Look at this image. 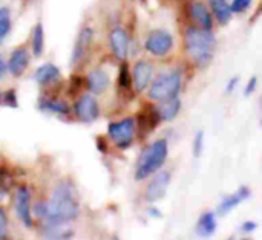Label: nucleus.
<instances>
[{"mask_svg":"<svg viewBox=\"0 0 262 240\" xmlns=\"http://www.w3.org/2000/svg\"><path fill=\"white\" fill-rule=\"evenodd\" d=\"M78 214L80 205L75 187L68 181L58 182L48 202V214L45 218V222L71 224L78 218Z\"/></svg>","mask_w":262,"mask_h":240,"instance_id":"nucleus-1","label":"nucleus"},{"mask_svg":"<svg viewBox=\"0 0 262 240\" xmlns=\"http://www.w3.org/2000/svg\"><path fill=\"white\" fill-rule=\"evenodd\" d=\"M184 44L187 55L200 67L210 64L213 58V51L216 40L210 31L203 28H187L184 32Z\"/></svg>","mask_w":262,"mask_h":240,"instance_id":"nucleus-2","label":"nucleus"},{"mask_svg":"<svg viewBox=\"0 0 262 240\" xmlns=\"http://www.w3.org/2000/svg\"><path fill=\"white\" fill-rule=\"evenodd\" d=\"M169 153L167 141L166 139H158L154 144H150L140 156L137 170H135V179L143 181L154 173H157L166 162Z\"/></svg>","mask_w":262,"mask_h":240,"instance_id":"nucleus-3","label":"nucleus"},{"mask_svg":"<svg viewBox=\"0 0 262 240\" xmlns=\"http://www.w3.org/2000/svg\"><path fill=\"white\" fill-rule=\"evenodd\" d=\"M181 89V74L173 70L160 75L149 89V98L154 101H164L178 95Z\"/></svg>","mask_w":262,"mask_h":240,"instance_id":"nucleus-4","label":"nucleus"},{"mask_svg":"<svg viewBox=\"0 0 262 240\" xmlns=\"http://www.w3.org/2000/svg\"><path fill=\"white\" fill-rule=\"evenodd\" d=\"M107 135L118 149H127L135 138V119L126 118L120 123H111L107 126Z\"/></svg>","mask_w":262,"mask_h":240,"instance_id":"nucleus-5","label":"nucleus"},{"mask_svg":"<svg viewBox=\"0 0 262 240\" xmlns=\"http://www.w3.org/2000/svg\"><path fill=\"white\" fill-rule=\"evenodd\" d=\"M74 112L81 123H94L100 116V106L97 98L92 95H81L75 103Z\"/></svg>","mask_w":262,"mask_h":240,"instance_id":"nucleus-6","label":"nucleus"},{"mask_svg":"<svg viewBox=\"0 0 262 240\" xmlns=\"http://www.w3.org/2000/svg\"><path fill=\"white\" fill-rule=\"evenodd\" d=\"M15 213L26 228H32V208H31V193L28 187L21 185L15 191Z\"/></svg>","mask_w":262,"mask_h":240,"instance_id":"nucleus-7","label":"nucleus"},{"mask_svg":"<svg viewBox=\"0 0 262 240\" xmlns=\"http://www.w3.org/2000/svg\"><path fill=\"white\" fill-rule=\"evenodd\" d=\"M173 46V38L166 31H154L146 40V49L155 57L166 55Z\"/></svg>","mask_w":262,"mask_h":240,"instance_id":"nucleus-8","label":"nucleus"},{"mask_svg":"<svg viewBox=\"0 0 262 240\" xmlns=\"http://www.w3.org/2000/svg\"><path fill=\"white\" fill-rule=\"evenodd\" d=\"M109 43H111V49H112L115 58L120 61H124L127 58V52H129L127 32L123 28H114L109 34Z\"/></svg>","mask_w":262,"mask_h":240,"instance_id":"nucleus-9","label":"nucleus"},{"mask_svg":"<svg viewBox=\"0 0 262 240\" xmlns=\"http://www.w3.org/2000/svg\"><path fill=\"white\" fill-rule=\"evenodd\" d=\"M170 184V173L169 172H160L155 175L152 182L146 188V199L149 202H157L164 198L167 187Z\"/></svg>","mask_w":262,"mask_h":240,"instance_id":"nucleus-10","label":"nucleus"},{"mask_svg":"<svg viewBox=\"0 0 262 240\" xmlns=\"http://www.w3.org/2000/svg\"><path fill=\"white\" fill-rule=\"evenodd\" d=\"M154 66L147 61H137L132 69V83L138 92H143L152 81Z\"/></svg>","mask_w":262,"mask_h":240,"instance_id":"nucleus-11","label":"nucleus"},{"mask_svg":"<svg viewBox=\"0 0 262 240\" xmlns=\"http://www.w3.org/2000/svg\"><path fill=\"white\" fill-rule=\"evenodd\" d=\"M31 61V55L26 47H18L12 51L9 61H8V70L12 77H21L23 72L28 69Z\"/></svg>","mask_w":262,"mask_h":240,"instance_id":"nucleus-12","label":"nucleus"},{"mask_svg":"<svg viewBox=\"0 0 262 240\" xmlns=\"http://www.w3.org/2000/svg\"><path fill=\"white\" fill-rule=\"evenodd\" d=\"M92 38H94V31L92 28L86 26L80 31L78 37H77V41H75V46H74V51H72V57H71V63L72 64H77L78 61H81L92 43Z\"/></svg>","mask_w":262,"mask_h":240,"instance_id":"nucleus-13","label":"nucleus"},{"mask_svg":"<svg viewBox=\"0 0 262 240\" xmlns=\"http://www.w3.org/2000/svg\"><path fill=\"white\" fill-rule=\"evenodd\" d=\"M86 83H88V89L95 93V95H101L111 84L109 81V75L103 70V69H94L88 74L86 77Z\"/></svg>","mask_w":262,"mask_h":240,"instance_id":"nucleus-14","label":"nucleus"},{"mask_svg":"<svg viewBox=\"0 0 262 240\" xmlns=\"http://www.w3.org/2000/svg\"><path fill=\"white\" fill-rule=\"evenodd\" d=\"M250 196V190L247 187H241L238 191H235L233 195L224 198V201L220 204L218 207V214L220 216H227L230 211H233L241 202H244L247 198Z\"/></svg>","mask_w":262,"mask_h":240,"instance_id":"nucleus-15","label":"nucleus"},{"mask_svg":"<svg viewBox=\"0 0 262 240\" xmlns=\"http://www.w3.org/2000/svg\"><path fill=\"white\" fill-rule=\"evenodd\" d=\"M60 77H61L60 69H58L55 64H52V63L41 64V66L35 70V74H34V80H35L37 84H40V86H48V84H51V83H54V81H58Z\"/></svg>","mask_w":262,"mask_h":240,"instance_id":"nucleus-16","label":"nucleus"},{"mask_svg":"<svg viewBox=\"0 0 262 240\" xmlns=\"http://www.w3.org/2000/svg\"><path fill=\"white\" fill-rule=\"evenodd\" d=\"M190 15L203 29H212V15L201 2H193L190 5Z\"/></svg>","mask_w":262,"mask_h":240,"instance_id":"nucleus-17","label":"nucleus"},{"mask_svg":"<svg viewBox=\"0 0 262 240\" xmlns=\"http://www.w3.org/2000/svg\"><path fill=\"white\" fill-rule=\"evenodd\" d=\"M43 236L46 239H68L72 236V228L69 224H52L45 222L43 225Z\"/></svg>","mask_w":262,"mask_h":240,"instance_id":"nucleus-18","label":"nucleus"},{"mask_svg":"<svg viewBox=\"0 0 262 240\" xmlns=\"http://www.w3.org/2000/svg\"><path fill=\"white\" fill-rule=\"evenodd\" d=\"M38 109L45 113H52V115H68L69 113V106L64 101L54 100V98H41L38 101Z\"/></svg>","mask_w":262,"mask_h":240,"instance_id":"nucleus-19","label":"nucleus"},{"mask_svg":"<svg viewBox=\"0 0 262 240\" xmlns=\"http://www.w3.org/2000/svg\"><path fill=\"white\" fill-rule=\"evenodd\" d=\"M157 109H158L161 121H172L181 109V101L177 97H173V98L161 101V106H158Z\"/></svg>","mask_w":262,"mask_h":240,"instance_id":"nucleus-20","label":"nucleus"},{"mask_svg":"<svg viewBox=\"0 0 262 240\" xmlns=\"http://www.w3.org/2000/svg\"><path fill=\"white\" fill-rule=\"evenodd\" d=\"M216 216L215 213L212 211H207L204 213L200 221H198V225H196V233L198 236H203V237H210L215 231H216Z\"/></svg>","mask_w":262,"mask_h":240,"instance_id":"nucleus-21","label":"nucleus"},{"mask_svg":"<svg viewBox=\"0 0 262 240\" xmlns=\"http://www.w3.org/2000/svg\"><path fill=\"white\" fill-rule=\"evenodd\" d=\"M138 118H140V127H141L144 132L154 130V129L158 126V123L161 121L157 107H146V110H144L143 113H140Z\"/></svg>","mask_w":262,"mask_h":240,"instance_id":"nucleus-22","label":"nucleus"},{"mask_svg":"<svg viewBox=\"0 0 262 240\" xmlns=\"http://www.w3.org/2000/svg\"><path fill=\"white\" fill-rule=\"evenodd\" d=\"M210 6H212V11L216 17V20L221 23V25H227L232 18V6L226 2V0H210Z\"/></svg>","mask_w":262,"mask_h":240,"instance_id":"nucleus-23","label":"nucleus"},{"mask_svg":"<svg viewBox=\"0 0 262 240\" xmlns=\"http://www.w3.org/2000/svg\"><path fill=\"white\" fill-rule=\"evenodd\" d=\"M31 46H32V54L35 57H41L43 55V51H45V31H43V25L41 23H37L34 31H32Z\"/></svg>","mask_w":262,"mask_h":240,"instance_id":"nucleus-24","label":"nucleus"},{"mask_svg":"<svg viewBox=\"0 0 262 240\" xmlns=\"http://www.w3.org/2000/svg\"><path fill=\"white\" fill-rule=\"evenodd\" d=\"M11 12L8 8H0V44L6 40V37L11 32Z\"/></svg>","mask_w":262,"mask_h":240,"instance_id":"nucleus-25","label":"nucleus"},{"mask_svg":"<svg viewBox=\"0 0 262 240\" xmlns=\"http://www.w3.org/2000/svg\"><path fill=\"white\" fill-rule=\"evenodd\" d=\"M118 84H120V87H123V89H129L130 84H132V75H130V70H129V66H127L126 61H123L121 66H120Z\"/></svg>","mask_w":262,"mask_h":240,"instance_id":"nucleus-26","label":"nucleus"},{"mask_svg":"<svg viewBox=\"0 0 262 240\" xmlns=\"http://www.w3.org/2000/svg\"><path fill=\"white\" fill-rule=\"evenodd\" d=\"M2 104L9 107V109H17L18 101H17V93L14 89H9L6 92H2Z\"/></svg>","mask_w":262,"mask_h":240,"instance_id":"nucleus-27","label":"nucleus"},{"mask_svg":"<svg viewBox=\"0 0 262 240\" xmlns=\"http://www.w3.org/2000/svg\"><path fill=\"white\" fill-rule=\"evenodd\" d=\"M203 146H204V133L200 130L195 136V142H193V155L195 158H198L203 153Z\"/></svg>","mask_w":262,"mask_h":240,"instance_id":"nucleus-28","label":"nucleus"},{"mask_svg":"<svg viewBox=\"0 0 262 240\" xmlns=\"http://www.w3.org/2000/svg\"><path fill=\"white\" fill-rule=\"evenodd\" d=\"M34 214L38 218V219H45L46 218V214H48V202H45V201H40V202H37L35 205H34Z\"/></svg>","mask_w":262,"mask_h":240,"instance_id":"nucleus-29","label":"nucleus"},{"mask_svg":"<svg viewBox=\"0 0 262 240\" xmlns=\"http://www.w3.org/2000/svg\"><path fill=\"white\" fill-rule=\"evenodd\" d=\"M250 3H252V0H233V3L230 6H232L233 12H244L250 6Z\"/></svg>","mask_w":262,"mask_h":240,"instance_id":"nucleus-30","label":"nucleus"},{"mask_svg":"<svg viewBox=\"0 0 262 240\" xmlns=\"http://www.w3.org/2000/svg\"><path fill=\"white\" fill-rule=\"evenodd\" d=\"M6 231H8V218H6L3 208L0 207V239L6 237Z\"/></svg>","mask_w":262,"mask_h":240,"instance_id":"nucleus-31","label":"nucleus"},{"mask_svg":"<svg viewBox=\"0 0 262 240\" xmlns=\"http://www.w3.org/2000/svg\"><path fill=\"white\" fill-rule=\"evenodd\" d=\"M256 84H258V78H256V77H252V78L249 80V83H247L246 89H244V95H246V97H250V95L255 92Z\"/></svg>","mask_w":262,"mask_h":240,"instance_id":"nucleus-32","label":"nucleus"},{"mask_svg":"<svg viewBox=\"0 0 262 240\" xmlns=\"http://www.w3.org/2000/svg\"><path fill=\"white\" fill-rule=\"evenodd\" d=\"M256 228H258V224H256V222L247 221V222H244V224H243L241 231H243V233H246V234H252Z\"/></svg>","mask_w":262,"mask_h":240,"instance_id":"nucleus-33","label":"nucleus"},{"mask_svg":"<svg viewBox=\"0 0 262 240\" xmlns=\"http://www.w3.org/2000/svg\"><path fill=\"white\" fill-rule=\"evenodd\" d=\"M239 83V77H233L229 83H227V87H226V93H232L235 90V87L238 86Z\"/></svg>","mask_w":262,"mask_h":240,"instance_id":"nucleus-34","label":"nucleus"},{"mask_svg":"<svg viewBox=\"0 0 262 240\" xmlns=\"http://www.w3.org/2000/svg\"><path fill=\"white\" fill-rule=\"evenodd\" d=\"M97 149L101 152V153H106V142L103 138H97Z\"/></svg>","mask_w":262,"mask_h":240,"instance_id":"nucleus-35","label":"nucleus"},{"mask_svg":"<svg viewBox=\"0 0 262 240\" xmlns=\"http://www.w3.org/2000/svg\"><path fill=\"white\" fill-rule=\"evenodd\" d=\"M5 70H6V66H5V61H3V58H2V55H0V80H2L3 75H5Z\"/></svg>","mask_w":262,"mask_h":240,"instance_id":"nucleus-36","label":"nucleus"},{"mask_svg":"<svg viewBox=\"0 0 262 240\" xmlns=\"http://www.w3.org/2000/svg\"><path fill=\"white\" fill-rule=\"evenodd\" d=\"M149 214L154 216V218H161V213L157 208H149Z\"/></svg>","mask_w":262,"mask_h":240,"instance_id":"nucleus-37","label":"nucleus"},{"mask_svg":"<svg viewBox=\"0 0 262 240\" xmlns=\"http://www.w3.org/2000/svg\"><path fill=\"white\" fill-rule=\"evenodd\" d=\"M0 104H2V90H0Z\"/></svg>","mask_w":262,"mask_h":240,"instance_id":"nucleus-38","label":"nucleus"},{"mask_svg":"<svg viewBox=\"0 0 262 240\" xmlns=\"http://www.w3.org/2000/svg\"><path fill=\"white\" fill-rule=\"evenodd\" d=\"M261 127H262V119H261Z\"/></svg>","mask_w":262,"mask_h":240,"instance_id":"nucleus-39","label":"nucleus"},{"mask_svg":"<svg viewBox=\"0 0 262 240\" xmlns=\"http://www.w3.org/2000/svg\"><path fill=\"white\" fill-rule=\"evenodd\" d=\"M261 103H262V100H261Z\"/></svg>","mask_w":262,"mask_h":240,"instance_id":"nucleus-40","label":"nucleus"}]
</instances>
